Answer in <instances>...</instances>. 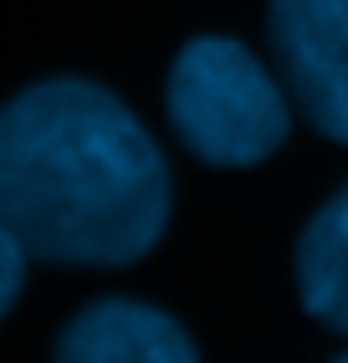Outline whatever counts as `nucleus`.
I'll return each instance as SVG.
<instances>
[{
    "label": "nucleus",
    "mask_w": 348,
    "mask_h": 363,
    "mask_svg": "<svg viewBox=\"0 0 348 363\" xmlns=\"http://www.w3.org/2000/svg\"><path fill=\"white\" fill-rule=\"evenodd\" d=\"M169 220L138 118L92 82H36L0 108V225L52 266H129Z\"/></svg>",
    "instance_id": "obj_1"
},
{
    "label": "nucleus",
    "mask_w": 348,
    "mask_h": 363,
    "mask_svg": "<svg viewBox=\"0 0 348 363\" xmlns=\"http://www.w3.org/2000/svg\"><path fill=\"white\" fill-rule=\"evenodd\" d=\"M169 118L185 149L220 169L261 164L282 149L292 128L282 87L241 41L200 36L190 41L169 72Z\"/></svg>",
    "instance_id": "obj_2"
},
{
    "label": "nucleus",
    "mask_w": 348,
    "mask_h": 363,
    "mask_svg": "<svg viewBox=\"0 0 348 363\" xmlns=\"http://www.w3.org/2000/svg\"><path fill=\"white\" fill-rule=\"evenodd\" d=\"M271 52L308 123L348 143V0H271Z\"/></svg>",
    "instance_id": "obj_3"
},
{
    "label": "nucleus",
    "mask_w": 348,
    "mask_h": 363,
    "mask_svg": "<svg viewBox=\"0 0 348 363\" xmlns=\"http://www.w3.org/2000/svg\"><path fill=\"white\" fill-rule=\"evenodd\" d=\"M57 358H82V363H190L195 348L185 328L164 318L159 307H143L129 297H103L82 307L77 318L67 323Z\"/></svg>",
    "instance_id": "obj_4"
},
{
    "label": "nucleus",
    "mask_w": 348,
    "mask_h": 363,
    "mask_svg": "<svg viewBox=\"0 0 348 363\" xmlns=\"http://www.w3.org/2000/svg\"><path fill=\"white\" fill-rule=\"evenodd\" d=\"M297 292L317 323L348 333V184L312 215L297 240Z\"/></svg>",
    "instance_id": "obj_5"
},
{
    "label": "nucleus",
    "mask_w": 348,
    "mask_h": 363,
    "mask_svg": "<svg viewBox=\"0 0 348 363\" xmlns=\"http://www.w3.org/2000/svg\"><path fill=\"white\" fill-rule=\"evenodd\" d=\"M21 272H26V246L0 225V318L11 312V302L21 292Z\"/></svg>",
    "instance_id": "obj_6"
}]
</instances>
